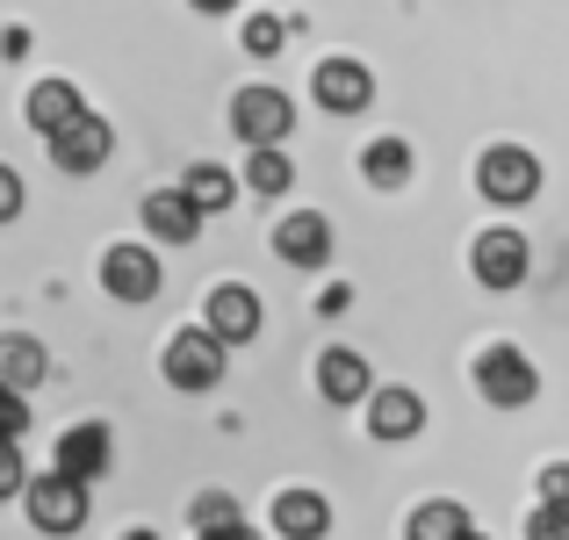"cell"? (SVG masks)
Segmentation results:
<instances>
[{
  "instance_id": "obj_13",
  "label": "cell",
  "mask_w": 569,
  "mask_h": 540,
  "mask_svg": "<svg viewBox=\"0 0 569 540\" xmlns=\"http://www.w3.org/2000/svg\"><path fill=\"white\" fill-rule=\"evenodd\" d=\"M368 432H376V440H418V432H426V397L403 389V382L368 389Z\"/></svg>"
},
{
  "instance_id": "obj_26",
  "label": "cell",
  "mask_w": 569,
  "mask_h": 540,
  "mask_svg": "<svg viewBox=\"0 0 569 540\" xmlns=\"http://www.w3.org/2000/svg\"><path fill=\"white\" fill-rule=\"evenodd\" d=\"M527 540H569V512L562 504H533V519H527Z\"/></svg>"
},
{
  "instance_id": "obj_4",
  "label": "cell",
  "mask_w": 569,
  "mask_h": 540,
  "mask_svg": "<svg viewBox=\"0 0 569 540\" xmlns=\"http://www.w3.org/2000/svg\"><path fill=\"white\" fill-rule=\"evenodd\" d=\"M469 267H476V281H483V289L512 296L519 281H527V267H533V246H527V231H512V223H490V231H476V246H469Z\"/></svg>"
},
{
  "instance_id": "obj_11",
  "label": "cell",
  "mask_w": 569,
  "mask_h": 540,
  "mask_svg": "<svg viewBox=\"0 0 569 540\" xmlns=\"http://www.w3.org/2000/svg\"><path fill=\"white\" fill-rule=\"evenodd\" d=\"M332 246H339V231L325 209H296V217L274 223V252L289 267H332Z\"/></svg>"
},
{
  "instance_id": "obj_15",
  "label": "cell",
  "mask_w": 569,
  "mask_h": 540,
  "mask_svg": "<svg viewBox=\"0 0 569 540\" xmlns=\"http://www.w3.org/2000/svg\"><path fill=\"white\" fill-rule=\"evenodd\" d=\"M368 389H376V374H368V360L353 347H325L318 353V397L325 403H368Z\"/></svg>"
},
{
  "instance_id": "obj_2",
  "label": "cell",
  "mask_w": 569,
  "mask_h": 540,
  "mask_svg": "<svg viewBox=\"0 0 569 540\" xmlns=\"http://www.w3.org/2000/svg\"><path fill=\"white\" fill-rule=\"evenodd\" d=\"M476 194L498 209H519L541 194V159L527 152V144H490L483 159H476Z\"/></svg>"
},
{
  "instance_id": "obj_28",
  "label": "cell",
  "mask_w": 569,
  "mask_h": 540,
  "mask_svg": "<svg viewBox=\"0 0 569 540\" xmlns=\"http://www.w3.org/2000/svg\"><path fill=\"white\" fill-rule=\"evenodd\" d=\"M14 217H22V173L0 167V223H14Z\"/></svg>"
},
{
  "instance_id": "obj_30",
  "label": "cell",
  "mask_w": 569,
  "mask_h": 540,
  "mask_svg": "<svg viewBox=\"0 0 569 540\" xmlns=\"http://www.w3.org/2000/svg\"><path fill=\"white\" fill-rule=\"evenodd\" d=\"M188 8H194V14H231L238 0H188Z\"/></svg>"
},
{
  "instance_id": "obj_10",
  "label": "cell",
  "mask_w": 569,
  "mask_h": 540,
  "mask_svg": "<svg viewBox=\"0 0 569 540\" xmlns=\"http://www.w3.org/2000/svg\"><path fill=\"white\" fill-rule=\"evenodd\" d=\"M310 94H318L325 116H361L368 101H376V72H368L361 58H325V66L310 72Z\"/></svg>"
},
{
  "instance_id": "obj_21",
  "label": "cell",
  "mask_w": 569,
  "mask_h": 540,
  "mask_svg": "<svg viewBox=\"0 0 569 540\" xmlns=\"http://www.w3.org/2000/svg\"><path fill=\"white\" fill-rule=\"evenodd\" d=\"M461 533H469V504H455V498H426L403 519V540H461Z\"/></svg>"
},
{
  "instance_id": "obj_9",
  "label": "cell",
  "mask_w": 569,
  "mask_h": 540,
  "mask_svg": "<svg viewBox=\"0 0 569 540\" xmlns=\"http://www.w3.org/2000/svg\"><path fill=\"white\" fill-rule=\"evenodd\" d=\"M202 324L223 339V347H252L260 324H267V310H260V296H252L246 281H217V289L202 296Z\"/></svg>"
},
{
  "instance_id": "obj_7",
  "label": "cell",
  "mask_w": 569,
  "mask_h": 540,
  "mask_svg": "<svg viewBox=\"0 0 569 540\" xmlns=\"http://www.w3.org/2000/svg\"><path fill=\"white\" fill-rule=\"evenodd\" d=\"M159 281H167V267H159L152 246H109L101 252V289H109V303H152Z\"/></svg>"
},
{
  "instance_id": "obj_27",
  "label": "cell",
  "mask_w": 569,
  "mask_h": 540,
  "mask_svg": "<svg viewBox=\"0 0 569 540\" xmlns=\"http://www.w3.org/2000/svg\"><path fill=\"white\" fill-rule=\"evenodd\" d=\"M541 498L569 512V461H548V469H541Z\"/></svg>"
},
{
  "instance_id": "obj_6",
  "label": "cell",
  "mask_w": 569,
  "mask_h": 540,
  "mask_svg": "<svg viewBox=\"0 0 569 540\" xmlns=\"http://www.w3.org/2000/svg\"><path fill=\"white\" fill-rule=\"evenodd\" d=\"M231 130L246 144H281L296 130V101L281 94V87L252 80V87H238V94H231Z\"/></svg>"
},
{
  "instance_id": "obj_32",
  "label": "cell",
  "mask_w": 569,
  "mask_h": 540,
  "mask_svg": "<svg viewBox=\"0 0 569 540\" xmlns=\"http://www.w3.org/2000/svg\"><path fill=\"white\" fill-rule=\"evenodd\" d=\"M461 540H490V533H476V527H469V533H461Z\"/></svg>"
},
{
  "instance_id": "obj_31",
  "label": "cell",
  "mask_w": 569,
  "mask_h": 540,
  "mask_svg": "<svg viewBox=\"0 0 569 540\" xmlns=\"http://www.w3.org/2000/svg\"><path fill=\"white\" fill-rule=\"evenodd\" d=\"M14 397H22V389H8V382H0V411H8V403H14Z\"/></svg>"
},
{
  "instance_id": "obj_20",
  "label": "cell",
  "mask_w": 569,
  "mask_h": 540,
  "mask_svg": "<svg viewBox=\"0 0 569 540\" xmlns=\"http://www.w3.org/2000/svg\"><path fill=\"white\" fill-rule=\"evenodd\" d=\"M361 180H368V188H382V194L411 188V144H403V138H376L361 152Z\"/></svg>"
},
{
  "instance_id": "obj_24",
  "label": "cell",
  "mask_w": 569,
  "mask_h": 540,
  "mask_svg": "<svg viewBox=\"0 0 569 540\" xmlns=\"http://www.w3.org/2000/svg\"><path fill=\"white\" fill-rule=\"evenodd\" d=\"M223 527H238V498L202 490V498H194V533H223Z\"/></svg>"
},
{
  "instance_id": "obj_5",
  "label": "cell",
  "mask_w": 569,
  "mask_h": 540,
  "mask_svg": "<svg viewBox=\"0 0 569 540\" xmlns=\"http://www.w3.org/2000/svg\"><path fill=\"white\" fill-rule=\"evenodd\" d=\"M476 389H483L490 411H527V403L541 397V374H533V360L519 347H483V360H476Z\"/></svg>"
},
{
  "instance_id": "obj_18",
  "label": "cell",
  "mask_w": 569,
  "mask_h": 540,
  "mask_svg": "<svg viewBox=\"0 0 569 540\" xmlns=\"http://www.w3.org/2000/svg\"><path fill=\"white\" fill-rule=\"evenodd\" d=\"M181 194L194 209H202V217H223V209L238 202V173L231 167H217V159H194V167L181 173Z\"/></svg>"
},
{
  "instance_id": "obj_33",
  "label": "cell",
  "mask_w": 569,
  "mask_h": 540,
  "mask_svg": "<svg viewBox=\"0 0 569 540\" xmlns=\"http://www.w3.org/2000/svg\"><path fill=\"white\" fill-rule=\"evenodd\" d=\"M130 540H159V533H130Z\"/></svg>"
},
{
  "instance_id": "obj_12",
  "label": "cell",
  "mask_w": 569,
  "mask_h": 540,
  "mask_svg": "<svg viewBox=\"0 0 569 540\" xmlns=\"http://www.w3.org/2000/svg\"><path fill=\"white\" fill-rule=\"evenodd\" d=\"M109 461H116V440H109V426H101V418H80V426L58 432V461H51V469H66L72 483L109 476Z\"/></svg>"
},
{
  "instance_id": "obj_23",
  "label": "cell",
  "mask_w": 569,
  "mask_h": 540,
  "mask_svg": "<svg viewBox=\"0 0 569 540\" xmlns=\"http://www.w3.org/2000/svg\"><path fill=\"white\" fill-rule=\"evenodd\" d=\"M281 43H289V22H281V14H246V51L252 58H281Z\"/></svg>"
},
{
  "instance_id": "obj_16",
  "label": "cell",
  "mask_w": 569,
  "mask_h": 540,
  "mask_svg": "<svg viewBox=\"0 0 569 540\" xmlns=\"http://www.w3.org/2000/svg\"><path fill=\"white\" fill-rule=\"evenodd\" d=\"M274 533L281 540H325L332 533V504L318 490H281L274 498Z\"/></svg>"
},
{
  "instance_id": "obj_22",
  "label": "cell",
  "mask_w": 569,
  "mask_h": 540,
  "mask_svg": "<svg viewBox=\"0 0 569 540\" xmlns=\"http://www.w3.org/2000/svg\"><path fill=\"white\" fill-rule=\"evenodd\" d=\"M246 188H252V194H289V188H296V159L281 152V144H252Z\"/></svg>"
},
{
  "instance_id": "obj_8",
  "label": "cell",
  "mask_w": 569,
  "mask_h": 540,
  "mask_svg": "<svg viewBox=\"0 0 569 540\" xmlns=\"http://www.w3.org/2000/svg\"><path fill=\"white\" fill-rule=\"evenodd\" d=\"M43 144H51V167H58V173H72V180H80V173H101V167H109L116 130L101 123V116H87V109H80L66 130H51Z\"/></svg>"
},
{
  "instance_id": "obj_17",
  "label": "cell",
  "mask_w": 569,
  "mask_h": 540,
  "mask_svg": "<svg viewBox=\"0 0 569 540\" xmlns=\"http://www.w3.org/2000/svg\"><path fill=\"white\" fill-rule=\"evenodd\" d=\"M80 109H87V101H80V87H72V80H37V87H29V101H22V116H29V130H37V138L66 130Z\"/></svg>"
},
{
  "instance_id": "obj_1",
  "label": "cell",
  "mask_w": 569,
  "mask_h": 540,
  "mask_svg": "<svg viewBox=\"0 0 569 540\" xmlns=\"http://www.w3.org/2000/svg\"><path fill=\"white\" fill-rule=\"evenodd\" d=\"M223 353H231V347H223L209 324H188V332L167 339V353H159V374H167L173 389H188V397H202V389H217L223 368H231Z\"/></svg>"
},
{
  "instance_id": "obj_29",
  "label": "cell",
  "mask_w": 569,
  "mask_h": 540,
  "mask_svg": "<svg viewBox=\"0 0 569 540\" xmlns=\"http://www.w3.org/2000/svg\"><path fill=\"white\" fill-rule=\"evenodd\" d=\"M318 310H325V318H339V310H353V289H347V281H332V289H318Z\"/></svg>"
},
{
  "instance_id": "obj_3",
  "label": "cell",
  "mask_w": 569,
  "mask_h": 540,
  "mask_svg": "<svg viewBox=\"0 0 569 540\" xmlns=\"http://www.w3.org/2000/svg\"><path fill=\"white\" fill-rule=\"evenodd\" d=\"M22 504H29V527H37V533H51V540H66V533H80V527H87V483H72L66 469L29 476Z\"/></svg>"
},
{
  "instance_id": "obj_25",
  "label": "cell",
  "mask_w": 569,
  "mask_h": 540,
  "mask_svg": "<svg viewBox=\"0 0 569 540\" xmlns=\"http://www.w3.org/2000/svg\"><path fill=\"white\" fill-rule=\"evenodd\" d=\"M29 490V461H22V440H0V504Z\"/></svg>"
},
{
  "instance_id": "obj_19",
  "label": "cell",
  "mask_w": 569,
  "mask_h": 540,
  "mask_svg": "<svg viewBox=\"0 0 569 540\" xmlns=\"http://www.w3.org/2000/svg\"><path fill=\"white\" fill-rule=\"evenodd\" d=\"M43 374H51V353H43L29 332H8V339H0V382H8V389H22V397H29Z\"/></svg>"
},
{
  "instance_id": "obj_14",
  "label": "cell",
  "mask_w": 569,
  "mask_h": 540,
  "mask_svg": "<svg viewBox=\"0 0 569 540\" xmlns=\"http://www.w3.org/2000/svg\"><path fill=\"white\" fill-rule=\"evenodd\" d=\"M144 231H152V246H194L202 238V209L181 188H152L144 194Z\"/></svg>"
}]
</instances>
